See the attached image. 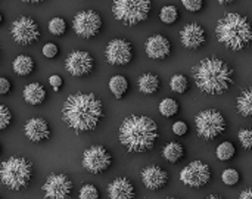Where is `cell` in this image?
<instances>
[{
	"label": "cell",
	"instance_id": "obj_32",
	"mask_svg": "<svg viewBox=\"0 0 252 199\" xmlns=\"http://www.w3.org/2000/svg\"><path fill=\"white\" fill-rule=\"evenodd\" d=\"M78 198L80 199H99V191L96 189V186L93 185H84L81 186L80 189V194H78Z\"/></svg>",
	"mask_w": 252,
	"mask_h": 199
},
{
	"label": "cell",
	"instance_id": "obj_44",
	"mask_svg": "<svg viewBox=\"0 0 252 199\" xmlns=\"http://www.w3.org/2000/svg\"><path fill=\"white\" fill-rule=\"evenodd\" d=\"M1 21H3V16H1V13H0V24H1Z\"/></svg>",
	"mask_w": 252,
	"mask_h": 199
},
{
	"label": "cell",
	"instance_id": "obj_29",
	"mask_svg": "<svg viewBox=\"0 0 252 199\" xmlns=\"http://www.w3.org/2000/svg\"><path fill=\"white\" fill-rule=\"evenodd\" d=\"M159 18L164 24H174L179 18V10L176 6H164L159 12Z\"/></svg>",
	"mask_w": 252,
	"mask_h": 199
},
{
	"label": "cell",
	"instance_id": "obj_9",
	"mask_svg": "<svg viewBox=\"0 0 252 199\" xmlns=\"http://www.w3.org/2000/svg\"><path fill=\"white\" fill-rule=\"evenodd\" d=\"M112 164V155L105 146L94 145L84 151L83 167L92 174H100L106 171Z\"/></svg>",
	"mask_w": 252,
	"mask_h": 199
},
{
	"label": "cell",
	"instance_id": "obj_1",
	"mask_svg": "<svg viewBox=\"0 0 252 199\" xmlns=\"http://www.w3.org/2000/svg\"><path fill=\"white\" fill-rule=\"evenodd\" d=\"M65 124L81 133L92 132L103 118V105L94 93H75L68 96L62 108Z\"/></svg>",
	"mask_w": 252,
	"mask_h": 199
},
{
	"label": "cell",
	"instance_id": "obj_4",
	"mask_svg": "<svg viewBox=\"0 0 252 199\" xmlns=\"http://www.w3.org/2000/svg\"><path fill=\"white\" fill-rule=\"evenodd\" d=\"M219 41L230 50H242L252 41V25L241 13H226L216 27Z\"/></svg>",
	"mask_w": 252,
	"mask_h": 199
},
{
	"label": "cell",
	"instance_id": "obj_38",
	"mask_svg": "<svg viewBox=\"0 0 252 199\" xmlns=\"http://www.w3.org/2000/svg\"><path fill=\"white\" fill-rule=\"evenodd\" d=\"M62 83H63V81H62V77H61V75H56V74H55V75H52V77L49 78V84L53 87L55 92H59V89L62 87Z\"/></svg>",
	"mask_w": 252,
	"mask_h": 199
},
{
	"label": "cell",
	"instance_id": "obj_20",
	"mask_svg": "<svg viewBox=\"0 0 252 199\" xmlns=\"http://www.w3.org/2000/svg\"><path fill=\"white\" fill-rule=\"evenodd\" d=\"M24 99L27 103L35 106V105H41L46 99V90L40 83H31L27 84L24 89Z\"/></svg>",
	"mask_w": 252,
	"mask_h": 199
},
{
	"label": "cell",
	"instance_id": "obj_10",
	"mask_svg": "<svg viewBox=\"0 0 252 199\" xmlns=\"http://www.w3.org/2000/svg\"><path fill=\"white\" fill-rule=\"evenodd\" d=\"M72 28L81 38L94 37L102 28V18L94 10H81L72 19Z\"/></svg>",
	"mask_w": 252,
	"mask_h": 199
},
{
	"label": "cell",
	"instance_id": "obj_23",
	"mask_svg": "<svg viewBox=\"0 0 252 199\" xmlns=\"http://www.w3.org/2000/svg\"><path fill=\"white\" fill-rule=\"evenodd\" d=\"M12 66H13V71L18 75L25 77V75H30L34 71V61L28 55H19V56H16L13 59Z\"/></svg>",
	"mask_w": 252,
	"mask_h": 199
},
{
	"label": "cell",
	"instance_id": "obj_41",
	"mask_svg": "<svg viewBox=\"0 0 252 199\" xmlns=\"http://www.w3.org/2000/svg\"><path fill=\"white\" fill-rule=\"evenodd\" d=\"M220 4H229V3H232L233 0H217Z\"/></svg>",
	"mask_w": 252,
	"mask_h": 199
},
{
	"label": "cell",
	"instance_id": "obj_15",
	"mask_svg": "<svg viewBox=\"0 0 252 199\" xmlns=\"http://www.w3.org/2000/svg\"><path fill=\"white\" fill-rule=\"evenodd\" d=\"M207 40L205 35V30L198 24V22H190L188 25L183 27V30L180 31V41L185 47L188 49H199Z\"/></svg>",
	"mask_w": 252,
	"mask_h": 199
},
{
	"label": "cell",
	"instance_id": "obj_11",
	"mask_svg": "<svg viewBox=\"0 0 252 199\" xmlns=\"http://www.w3.org/2000/svg\"><path fill=\"white\" fill-rule=\"evenodd\" d=\"M180 180L186 186L190 188H204L210 180H211V170L210 166L202 163V161H193L188 164L182 171H180Z\"/></svg>",
	"mask_w": 252,
	"mask_h": 199
},
{
	"label": "cell",
	"instance_id": "obj_22",
	"mask_svg": "<svg viewBox=\"0 0 252 199\" xmlns=\"http://www.w3.org/2000/svg\"><path fill=\"white\" fill-rule=\"evenodd\" d=\"M162 157L167 163L176 164L185 157V148L179 142H170L162 148Z\"/></svg>",
	"mask_w": 252,
	"mask_h": 199
},
{
	"label": "cell",
	"instance_id": "obj_24",
	"mask_svg": "<svg viewBox=\"0 0 252 199\" xmlns=\"http://www.w3.org/2000/svg\"><path fill=\"white\" fill-rule=\"evenodd\" d=\"M238 112L242 117H252V87L245 89L236 99Z\"/></svg>",
	"mask_w": 252,
	"mask_h": 199
},
{
	"label": "cell",
	"instance_id": "obj_14",
	"mask_svg": "<svg viewBox=\"0 0 252 199\" xmlns=\"http://www.w3.org/2000/svg\"><path fill=\"white\" fill-rule=\"evenodd\" d=\"M105 56L111 65H127L133 58V47L124 38H114L108 43Z\"/></svg>",
	"mask_w": 252,
	"mask_h": 199
},
{
	"label": "cell",
	"instance_id": "obj_17",
	"mask_svg": "<svg viewBox=\"0 0 252 199\" xmlns=\"http://www.w3.org/2000/svg\"><path fill=\"white\" fill-rule=\"evenodd\" d=\"M142 180L146 189L159 191L168 182V174L158 166H148L142 170Z\"/></svg>",
	"mask_w": 252,
	"mask_h": 199
},
{
	"label": "cell",
	"instance_id": "obj_31",
	"mask_svg": "<svg viewBox=\"0 0 252 199\" xmlns=\"http://www.w3.org/2000/svg\"><path fill=\"white\" fill-rule=\"evenodd\" d=\"M221 180H223V183H224V185H227V186H235V185H238V183H239V180H241V174H239V171H238V170H235V168H227V170H224V171H223V174H221Z\"/></svg>",
	"mask_w": 252,
	"mask_h": 199
},
{
	"label": "cell",
	"instance_id": "obj_43",
	"mask_svg": "<svg viewBox=\"0 0 252 199\" xmlns=\"http://www.w3.org/2000/svg\"><path fill=\"white\" fill-rule=\"evenodd\" d=\"M205 199H221L220 197H217V195H210L208 198H205Z\"/></svg>",
	"mask_w": 252,
	"mask_h": 199
},
{
	"label": "cell",
	"instance_id": "obj_3",
	"mask_svg": "<svg viewBox=\"0 0 252 199\" xmlns=\"http://www.w3.org/2000/svg\"><path fill=\"white\" fill-rule=\"evenodd\" d=\"M196 86L207 95H221L233 84V69L220 58H205L192 69Z\"/></svg>",
	"mask_w": 252,
	"mask_h": 199
},
{
	"label": "cell",
	"instance_id": "obj_6",
	"mask_svg": "<svg viewBox=\"0 0 252 199\" xmlns=\"http://www.w3.org/2000/svg\"><path fill=\"white\" fill-rule=\"evenodd\" d=\"M151 0H114L112 13L126 25H137L149 16Z\"/></svg>",
	"mask_w": 252,
	"mask_h": 199
},
{
	"label": "cell",
	"instance_id": "obj_34",
	"mask_svg": "<svg viewBox=\"0 0 252 199\" xmlns=\"http://www.w3.org/2000/svg\"><path fill=\"white\" fill-rule=\"evenodd\" d=\"M10 121H12V114L9 108L4 105H0V132L4 130L10 124Z\"/></svg>",
	"mask_w": 252,
	"mask_h": 199
},
{
	"label": "cell",
	"instance_id": "obj_40",
	"mask_svg": "<svg viewBox=\"0 0 252 199\" xmlns=\"http://www.w3.org/2000/svg\"><path fill=\"white\" fill-rule=\"evenodd\" d=\"M239 199H252V188L242 191L241 195H239Z\"/></svg>",
	"mask_w": 252,
	"mask_h": 199
},
{
	"label": "cell",
	"instance_id": "obj_33",
	"mask_svg": "<svg viewBox=\"0 0 252 199\" xmlns=\"http://www.w3.org/2000/svg\"><path fill=\"white\" fill-rule=\"evenodd\" d=\"M238 137H239V142H241V145H242L245 149L251 151L252 149V129H242V130L239 132Z\"/></svg>",
	"mask_w": 252,
	"mask_h": 199
},
{
	"label": "cell",
	"instance_id": "obj_13",
	"mask_svg": "<svg viewBox=\"0 0 252 199\" xmlns=\"http://www.w3.org/2000/svg\"><path fill=\"white\" fill-rule=\"evenodd\" d=\"M93 66H94V59L86 50H74L72 53L68 55L65 61L66 71L75 77H83L90 74L93 71Z\"/></svg>",
	"mask_w": 252,
	"mask_h": 199
},
{
	"label": "cell",
	"instance_id": "obj_27",
	"mask_svg": "<svg viewBox=\"0 0 252 199\" xmlns=\"http://www.w3.org/2000/svg\"><path fill=\"white\" fill-rule=\"evenodd\" d=\"M235 152H236V149L232 142H223L217 146L216 155L220 161H230L235 157Z\"/></svg>",
	"mask_w": 252,
	"mask_h": 199
},
{
	"label": "cell",
	"instance_id": "obj_8",
	"mask_svg": "<svg viewBox=\"0 0 252 199\" xmlns=\"http://www.w3.org/2000/svg\"><path fill=\"white\" fill-rule=\"evenodd\" d=\"M12 38L21 46H30L40 38L38 24L30 16H21L10 25Z\"/></svg>",
	"mask_w": 252,
	"mask_h": 199
},
{
	"label": "cell",
	"instance_id": "obj_16",
	"mask_svg": "<svg viewBox=\"0 0 252 199\" xmlns=\"http://www.w3.org/2000/svg\"><path fill=\"white\" fill-rule=\"evenodd\" d=\"M145 50L151 59H165L171 53V43L167 37L155 34L146 40Z\"/></svg>",
	"mask_w": 252,
	"mask_h": 199
},
{
	"label": "cell",
	"instance_id": "obj_19",
	"mask_svg": "<svg viewBox=\"0 0 252 199\" xmlns=\"http://www.w3.org/2000/svg\"><path fill=\"white\" fill-rule=\"evenodd\" d=\"M136 195L133 183L127 177H117L108 186L109 199H133Z\"/></svg>",
	"mask_w": 252,
	"mask_h": 199
},
{
	"label": "cell",
	"instance_id": "obj_35",
	"mask_svg": "<svg viewBox=\"0 0 252 199\" xmlns=\"http://www.w3.org/2000/svg\"><path fill=\"white\" fill-rule=\"evenodd\" d=\"M182 3L190 12H198L204 6V0H182Z\"/></svg>",
	"mask_w": 252,
	"mask_h": 199
},
{
	"label": "cell",
	"instance_id": "obj_21",
	"mask_svg": "<svg viewBox=\"0 0 252 199\" xmlns=\"http://www.w3.org/2000/svg\"><path fill=\"white\" fill-rule=\"evenodd\" d=\"M139 90L145 95H154L158 92L159 89V77L157 74H152V72H146L143 74L139 81Z\"/></svg>",
	"mask_w": 252,
	"mask_h": 199
},
{
	"label": "cell",
	"instance_id": "obj_7",
	"mask_svg": "<svg viewBox=\"0 0 252 199\" xmlns=\"http://www.w3.org/2000/svg\"><path fill=\"white\" fill-rule=\"evenodd\" d=\"M195 126L199 137L204 140H214L226 130V120L220 111L205 109L195 117Z\"/></svg>",
	"mask_w": 252,
	"mask_h": 199
},
{
	"label": "cell",
	"instance_id": "obj_39",
	"mask_svg": "<svg viewBox=\"0 0 252 199\" xmlns=\"http://www.w3.org/2000/svg\"><path fill=\"white\" fill-rule=\"evenodd\" d=\"M10 92V81L4 77H0V95H6Z\"/></svg>",
	"mask_w": 252,
	"mask_h": 199
},
{
	"label": "cell",
	"instance_id": "obj_2",
	"mask_svg": "<svg viewBox=\"0 0 252 199\" xmlns=\"http://www.w3.org/2000/svg\"><path fill=\"white\" fill-rule=\"evenodd\" d=\"M118 137L127 152L143 154L154 148L158 139V126L146 115H130L123 120Z\"/></svg>",
	"mask_w": 252,
	"mask_h": 199
},
{
	"label": "cell",
	"instance_id": "obj_26",
	"mask_svg": "<svg viewBox=\"0 0 252 199\" xmlns=\"http://www.w3.org/2000/svg\"><path fill=\"white\" fill-rule=\"evenodd\" d=\"M159 112H161V115H164V117H167V118H170V117H174L177 112H179V103L174 100V99H171V98H165V99H162L161 102H159Z\"/></svg>",
	"mask_w": 252,
	"mask_h": 199
},
{
	"label": "cell",
	"instance_id": "obj_45",
	"mask_svg": "<svg viewBox=\"0 0 252 199\" xmlns=\"http://www.w3.org/2000/svg\"><path fill=\"white\" fill-rule=\"evenodd\" d=\"M167 199H179V198H167Z\"/></svg>",
	"mask_w": 252,
	"mask_h": 199
},
{
	"label": "cell",
	"instance_id": "obj_18",
	"mask_svg": "<svg viewBox=\"0 0 252 199\" xmlns=\"http://www.w3.org/2000/svg\"><path fill=\"white\" fill-rule=\"evenodd\" d=\"M24 133L30 142L40 143L43 140H47L50 137V129L46 120L43 118H31L24 126Z\"/></svg>",
	"mask_w": 252,
	"mask_h": 199
},
{
	"label": "cell",
	"instance_id": "obj_30",
	"mask_svg": "<svg viewBox=\"0 0 252 199\" xmlns=\"http://www.w3.org/2000/svg\"><path fill=\"white\" fill-rule=\"evenodd\" d=\"M49 31L53 35H62V34H65V31H66V22H65V19L63 18H59V16L50 19V22H49Z\"/></svg>",
	"mask_w": 252,
	"mask_h": 199
},
{
	"label": "cell",
	"instance_id": "obj_5",
	"mask_svg": "<svg viewBox=\"0 0 252 199\" xmlns=\"http://www.w3.org/2000/svg\"><path fill=\"white\" fill-rule=\"evenodd\" d=\"M32 179V164L22 157H10L0 166V182L10 191L25 189Z\"/></svg>",
	"mask_w": 252,
	"mask_h": 199
},
{
	"label": "cell",
	"instance_id": "obj_12",
	"mask_svg": "<svg viewBox=\"0 0 252 199\" xmlns=\"http://www.w3.org/2000/svg\"><path fill=\"white\" fill-rule=\"evenodd\" d=\"M43 194L46 199H69L72 194V182L66 174H50L43 185Z\"/></svg>",
	"mask_w": 252,
	"mask_h": 199
},
{
	"label": "cell",
	"instance_id": "obj_25",
	"mask_svg": "<svg viewBox=\"0 0 252 199\" xmlns=\"http://www.w3.org/2000/svg\"><path fill=\"white\" fill-rule=\"evenodd\" d=\"M109 90L112 92V95L117 98V99H121L126 96L127 90H128V81L124 75H114L111 80H109Z\"/></svg>",
	"mask_w": 252,
	"mask_h": 199
},
{
	"label": "cell",
	"instance_id": "obj_42",
	"mask_svg": "<svg viewBox=\"0 0 252 199\" xmlns=\"http://www.w3.org/2000/svg\"><path fill=\"white\" fill-rule=\"evenodd\" d=\"M24 3H40V1H43V0H22Z\"/></svg>",
	"mask_w": 252,
	"mask_h": 199
},
{
	"label": "cell",
	"instance_id": "obj_36",
	"mask_svg": "<svg viewBox=\"0 0 252 199\" xmlns=\"http://www.w3.org/2000/svg\"><path fill=\"white\" fill-rule=\"evenodd\" d=\"M43 55L46 56V58H55L58 53H59V49H58V46L55 44V43H47V44H44L43 46Z\"/></svg>",
	"mask_w": 252,
	"mask_h": 199
},
{
	"label": "cell",
	"instance_id": "obj_28",
	"mask_svg": "<svg viewBox=\"0 0 252 199\" xmlns=\"http://www.w3.org/2000/svg\"><path fill=\"white\" fill-rule=\"evenodd\" d=\"M170 87H171L173 92L182 95V93H185L188 90L189 81H188V78L183 74H176V75H173V78L170 81Z\"/></svg>",
	"mask_w": 252,
	"mask_h": 199
},
{
	"label": "cell",
	"instance_id": "obj_37",
	"mask_svg": "<svg viewBox=\"0 0 252 199\" xmlns=\"http://www.w3.org/2000/svg\"><path fill=\"white\" fill-rule=\"evenodd\" d=\"M173 133L176 136H185L188 133V124L185 121H176L173 124Z\"/></svg>",
	"mask_w": 252,
	"mask_h": 199
}]
</instances>
